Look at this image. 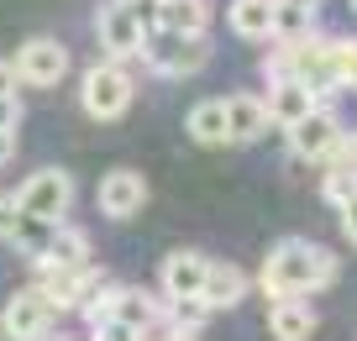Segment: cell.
<instances>
[{
	"mask_svg": "<svg viewBox=\"0 0 357 341\" xmlns=\"http://www.w3.org/2000/svg\"><path fill=\"white\" fill-rule=\"evenodd\" d=\"M331 278H336V257L326 252V247H315V242L289 236V242H279L263 263V294L268 299H300V294L326 289Z\"/></svg>",
	"mask_w": 357,
	"mask_h": 341,
	"instance_id": "6da1fadb",
	"label": "cell"
},
{
	"mask_svg": "<svg viewBox=\"0 0 357 341\" xmlns=\"http://www.w3.org/2000/svg\"><path fill=\"white\" fill-rule=\"evenodd\" d=\"M142 58H147V68H158V74H168V79H190V74H200V68L211 63V43H205V32L153 26V32L142 37Z\"/></svg>",
	"mask_w": 357,
	"mask_h": 341,
	"instance_id": "7a4b0ae2",
	"label": "cell"
},
{
	"mask_svg": "<svg viewBox=\"0 0 357 341\" xmlns=\"http://www.w3.org/2000/svg\"><path fill=\"white\" fill-rule=\"evenodd\" d=\"M79 100H84V110L95 116V121H116V116H126V105H132V74L116 68V63L89 68Z\"/></svg>",
	"mask_w": 357,
	"mask_h": 341,
	"instance_id": "3957f363",
	"label": "cell"
},
{
	"mask_svg": "<svg viewBox=\"0 0 357 341\" xmlns=\"http://www.w3.org/2000/svg\"><path fill=\"white\" fill-rule=\"evenodd\" d=\"M16 205H22L26 215L63 220V215H68V205H74V179H68L63 168H43V174H32V179L22 184Z\"/></svg>",
	"mask_w": 357,
	"mask_h": 341,
	"instance_id": "277c9868",
	"label": "cell"
},
{
	"mask_svg": "<svg viewBox=\"0 0 357 341\" xmlns=\"http://www.w3.org/2000/svg\"><path fill=\"white\" fill-rule=\"evenodd\" d=\"M53 315H58V305L43 289H22V294H11V305L0 315V331L11 341H43L47 326H53Z\"/></svg>",
	"mask_w": 357,
	"mask_h": 341,
	"instance_id": "5b68a950",
	"label": "cell"
},
{
	"mask_svg": "<svg viewBox=\"0 0 357 341\" xmlns=\"http://www.w3.org/2000/svg\"><path fill=\"white\" fill-rule=\"evenodd\" d=\"M95 284H100V273L89 263H37V289H43L58 310L84 305V294H95Z\"/></svg>",
	"mask_w": 357,
	"mask_h": 341,
	"instance_id": "8992f818",
	"label": "cell"
},
{
	"mask_svg": "<svg viewBox=\"0 0 357 341\" xmlns=\"http://www.w3.org/2000/svg\"><path fill=\"white\" fill-rule=\"evenodd\" d=\"M63 74H68V47L53 43V37H32V43L16 53V79H22V84L53 89Z\"/></svg>",
	"mask_w": 357,
	"mask_h": 341,
	"instance_id": "52a82bcc",
	"label": "cell"
},
{
	"mask_svg": "<svg viewBox=\"0 0 357 341\" xmlns=\"http://www.w3.org/2000/svg\"><path fill=\"white\" fill-rule=\"evenodd\" d=\"M289 147L300 158H336V153H342V121H336L331 110L315 105L305 121L289 126Z\"/></svg>",
	"mask_w": 357,
	"mask_h": 341,
	"instance_id": "ba28073f",
	"label": "cell"
},
{
	"mask_svg": "<svg viewBox=\"0 0 357 341\" xmlns=\"http://www.w3.org/2000/svg\"><path fill=\"white\" fill-rule=\"evenodd\" d=\"M95 37L111 58H126V53H142V26L137 16L126 11V0H105L100 16H95Z\"/></svg>",
	"mask_w": 357,
	"mask_h": 341,
	"instance_id": "9c48e42d",
	"label": "cell"
},
{
	"mask_svg": "<svg viewBox=\"0 0 357 341\" xmlns=\"http://www.w3.org/2000/svg\"><path fill=\"white\" fill-rule=\"evenodd\" d=\"M142 205H147V179L137 174V168H116V174L100 179V210H105L111 220L137 215Z\"/></svg>",
	"mask_w": 357,
	"mask_h": 341,
	"instance_id": "30bf717a",
	"label": "cell"
},
{
	"mask_svg": "<svg viewBox=\"0 0 357 341\" xmlns=\"http://www.w3.org/2000/svg\"><path fill=\"white\" fill-rule=\"evenodd\" d=\"M205 273H211V263H205L200 252H190V247H178V252L163 257V294H168V299L200 294V289H205Z\"/></svg>",
	"mask_w": 357,
	"mask_h": 341,
	"instance_id": "8fae6325",
	"label": "cell"
},
{
	"mask_svg": "<svg viewBox=\"0 0 357 341\" xmlns=\"http://www.w3.org/2000/svg\"><path fill=\"white\" fill-rule=\"evenodd\" d=\"M315 105H321V100H315V89L300 84V79H273V89H268V121H279V126L305 121Z\"/></svg>",
	"mask_w": 357,
	"mask_h": 341,
	"instance_id": "7c38bea8",
	"label": "cell"
},
{
	"mask_svg": "<svg viewBox=\"0 0 357 341\" xmlns=\"http://www.w3.org/2000/svg\"><path fill=\"white\" fill-rule=\"evenodd\" d=\"M236 37L247 43H268L273 37V22H279V0H231V11H226Z\"/></svg>",
	"mask_w": 357,
	"mask_h": 341,
	"instance_id": "4fadbf2b",
	"label": "cell"
},
{
	"mask_svg": "<svg viewBox=\"0 0 357 341\" xmlns=\"http://www.w3.org/2000/svg\"><path fill=\"white\" fill-rule=\"evenodd\" d=\"M226 126H231V142H257L263 126H268V100L231 95V100H226Z\"/></svg>",
	"mask_w": 357,
	"mask_h": 341,
	"instance_id": "5bb4252c",
	"label": "cell"
},
{
	"mask_svg": "<svg viewBox=\"0 0 357 341\" xmlns=\"http://www.w3.org/2000/svg\"><path fill=\"white\" fill-rule=\"evenodd\" d=\"M247 294V273L236 263H211V273H205V289H200V299L211 310H231L236 299Z\"/></svg>",
	"mask_w": 357,
	"mask_h": 341,
	"instance_id": "9a60e30c",
	"label": "cell"
},
{
	"mask_svg": "<svg viewBox=\"0 0 357 341\" xmlns=\"http://www.w3.org/2000/svg\"><path fill=\"white\" fill-rule=\"evenodd\" d=\"M268 331H273L279 341H310V331H315V310L305 305V299H273Z\"/></svg>",
	"mask_w": 357,
	"mask_h": 341,
	"instance_id": "2e32d148",
	"label": "cell"
},
{
	"mask_svg": "<svg viewBox=\"0 0 357 341\" xmlns=\"http://www.w3.org/2000/svg\"><path fill=\"white\" fill-rule=\"evenodd\" d=\"M190 137L200 147H221V142H231V126H226V100H200V105L190 110Z\"/></svg>",
	"mask_w": 357,
	"mask_h": 341,
	"instance_id": "e0dca14e",
	"label": "cell"
},
{
	"mask_svg": "<svg viewBox=\"0 0 357 341\" xmlns=\"http://www.w3.org/2000/svg\"><path fill=\"white\" fill-rule=\"evenodd\" d=\"M111 315H116V320H126V326H137V331H153L163 310H158V299H153V294H142V289H116Z\"/></svg>",
	"mask_w": 357,
	"mask_h": 341,
	"instance_id": "ac0fdd59",
	"label": "cell"
},
{
	"mask_svg": "<svg viewBox=\"0 0 357 341\" xmlns=\"http://www.w3.org/2000/svg\"><path fill=\"white\" fill-rule=\"evenodd\" d=\"M53 232H58V220L26 215L22 226H16L11 247H16V252H22V257H32V263H43V257H47V247H53Z\"/></svg>",
	"mask_w": 357,
	"mask_h": 341,
	"instance_id": "d6986e66",
	"label": "cell"
},
{
	"mask_svg": "<svg viewBox=\"0 0 357 341\" xmlns=\"http://www.w3.org/2000/svg\"><path fill=\"white\" fill-rule=\"evenodd\" d=\"M163 26L168 32H205L211 26V6L205 0H163Z\"/></svg>",
	"mask_w": 357,
	"mask_h": 341,
	"instance_id": "ffe728a7",
	"label": "cell"
},
{
	"mask_svg": "<svg viewBox=\"0 0 357 341\" xmlns=\"http://www.w3.org/2000/svg\"><path fill=\"white\" fill-rule=\"evenodd\" d=\"M43 263H89V236L58 220V232H53V247H47V257H43Z\"/></svg>",
	"mask_w": 357,
	"mask_h": 341,
	"instance_id": "44dd1931",
	"label": "cell"
},
{
	"mask_svg": "<svg viewBox=\"0 0 357 341\" xmlns=\"http://www.w3.org/2000/svg\"><path fill=\"white\" fill-rule=\"evenodd\" d=\"M205 315H211V305H205V299H200V294H184V299H168V320H174V326H168V331H190V336H195V331H200V326H205Z\"/></svg>",
	"mask_w": 357,
	"mask_h": 341,
	"instance_id": "7402d4cb",
	"label": "cell"
},
{
	"mask_svg": "<svg viewBox=\"0 0 357 341\" xmlns=\"http://www.w3.org/2000/svg\"><path fill=\"white\" fill-rule=\"evenodd\" d=\"M321 195L331 199L336 210H342L347 199L357 195V168H352V163H336V168H326V179H321Z\"/></svg>",
	"mask_w": 357,
	"mask_h": 341,
	"instance_id": "603a6c76",
	"label": "cell"
},
{
	"mask_svg": "<svg viewBox=\"0 0 357 341\" xmlns=\"http://www.w3.org/2000/svg\"><path fill=\"white\" fill-rule=\"evenodd\" d=\"M300 37H310V11H305V6H284V0H279L273 43H300Z\"/></svg>",
	"mask_w": 357,
	"mask_h": 341,
	"instance_id": "cb8c5ba5",
	"label": "cell"
},
{
	"mask_svg": "<svg viewBox=\"0 0 357 341\" xmlns=\"http://www.w3.org/2000/svg\"><path fill=\"white\" fill-rule=\"evenodd\" d=\"M22 220H26V210L16 205V199L0 195V242H6V247H11V236H16V226H22Z\"/></svg>",
	"mask_w": 357,
	"mask_h": 341,
	"instance_id": "d4e9b609",
	"label": "cell"
},
{
	"mask_svg": "<svg viewBox=\"0 0 357 341\" xmlns=\"http://www.w3.org/2000/svg\"><path fill=\"white\" fill-rule=\"evenodd\" d=\"M95 341H142V331L111 315V320H100V326H95Z\"/></svg>",
	"mask_w": 357,
	"mask_h": 341,
	"instance_id": "484cf974",
	"label": "cell"
},
{
	"mask_svg": "<svg viewBox=\"0 0 357 341\" xmlns=\"http://www.w3.org/2000/svg\"><path fill=\"white\" fill-rule=\"evenodd\" d=\"M342 232H347V242L357 247V195H352V199L342 205Z\"/></svg>",
	"mask_w": 357,
	"mask_h": 341,
	"instance_id": "4316f807",
	"label": "cell"
},
{
	"mask_svg": "<svg viewBox=\"0 0 357 341\" xmlns=\"http://www.w3.org/2000/svg\"><path fill=\"white\" fill-rule=\"evenodd\" d=\"M22 121V105H16V95H0V126H16Z\"/></svg>",
	"mask_w": 357,
	"mask_h": 341,
	"instance_id": "83f0119b",
	"label": "cell"
},
{
	"mask_svg": "<svg viewBox=\"0 0 357 341\" xmlns=\"http://www.w3.org/2000/svg\"><path fill=\"white\" fill-rule=\"evenodd\" d=\"M16 84H22V79H16V63L0 58V95H16Z\"/></svg>",
	"mask_w": 357,
	"mask_h": 341,
	"instance_id": "f1b7e54d",
	"label": "cell"
},
{
	"mask_svg": "<svg viewBox=\"0 0 357 341\" xmlns=\"http://www.w3.org/2000/svg\"><path fill=\"white\" fill-rule=\"evenodd\" d=\"M16 153V126H0V163H11Z\"/></svg>",
	"mask_w": 357,
	"mask_h": 341,
	"instance_id": "f546056e",
	"label": "cell"
},
{
	"mask_svg": "<svg viewBox=\"0 0 357 341\" xmlns=\"http://www.w3.org/2000/svg\"><path fill=\"white\" fill-rule=\"evenodd\" d=\"M142 341H195V336H190V331H158V336L142 331Z\"/></svg>",
	"mask_w": 357,
	"mask_h": 341,
	"instance_id": "4dcf8cb0",
	"label": "cell"
},
{
	"mask_svg": "<svg viewBox=\"0 0 357 341\" xmlns=\"http://www.w3.org/2000/svg\"><path fill=\"white\" fill-rule=\"evenodd\" d=\"M336 158H342V163H352V168H357V137H352V142H342V153H336Z\"/></svg>",
	"mask_w": 357,
	"mask_h": 341,
	"instance_id": "1f68e13d",
	"label": "cell"
},
{
	"mask_svg": "<svg viewBox=\"0 0 357 341\" xmlns=\"http://www.w3.org/2000/svg\"><path fill=\"white\" fill-rule=\"evenodd\" d=\"M342 84H352V89H357V58H352V63H347V74H342Z\"/></svg>",
	"mask_w": 357,
	"mask_h": 341,
	"instance_id": "d6a6232c",
	"label": "cell"
},
{
	"mask_svg": "<svg viewBox=\"0 0 357 341\" xmlns=\"http://www.w3.org/2000/svg\"><path fill=\"white\" fill-rule=\"evenodd\" d=\"M284 6H305V11H315V6H321V0H284Z\"/></svg>",
	"mask_w": 357,
	"mask_h": 341,
	"instance_id": "836d02e7",
	"label": "cell"
},
{
	"mask_svg": "<svg viewBox=\"0 0 357 341\" xmlns=\"http://www.w3.org/2000/svg\"><path fill=\"white\" fill-rule=\"evenodd\" d=\"M43 341H63V336H43Z\"/></svg>",
	"mask_w": 357,
	"mask_h": 341,
	"instance_id": "e575fe53",
	"label": "cell"
},
{
	"mask_svg": "<svg viewBox=\"0 0 357 341\" xmlns=\"http://www.w3.org/2000/svg\"><path fill=\"white\" fill-rule=\"evenodd\" d=\"M352 6H357V0H352Z\"/></svg>",
	"mask_w": 357,
	"mask_h": 341,
	"instance_id": "d590c367",
	"label": "cell"
}]
</instances>
